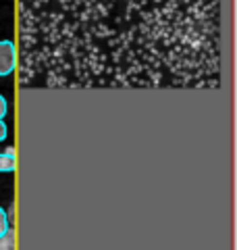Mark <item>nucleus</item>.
Wrapping results in <instances>:
<instances>
[{
  "mask_svg": "<svg viewBox=\"0 0 237 250\" xmlns=\"http://www.w3.org/2000/svg\"><path fill=\"white\" fill-rule=\"evenodd\" d=\"M11 228V223H9V219H6V213H4V208L0 207V236Z\"/></svg>",
  "mask_w": 237,
  "mask_h": 250,
  "instance_id": "nucleus-5",
  "label": "nucleus"
},
{
  "mask_svg": "<svg viewBox=\"0 0 237 250\" xmlns=\"http://www.w3.org/2000/svg\"><path fill=\"white\" fill-rule=\"evenodd\" d=\"M6 219H9V223H11L13 219H15V202H13V205L9 207V213H6Z\"/></svg>",
  "mask_w": 237,
  "mask_h": 250,
  "instance_id": "nucleus-8",
  "label": "nucleus"
},
{
  "mask_svg": "<svg viewBox=\"0 0 237 250\" xmlns=\"http://www.w3.org/2000/svg\"><path fill=\"white\" fill-rule=\"evenodd\" d=\"M17 67V48L11 40H0V77H6Z\"/></svg>",
  "mask_w": 237,
  "mask_h": 250,
  "instance_id": "nucleus-2",
  "label": "nucleus"
},
{
  "mask_svg": "<svg viewBox=\"0 0 237 250\" xmlns=\"http://www.w3.org/2000/svg\"><path fill=\"white\" fill-rule=\"evenodd\" d=\"M0 250H17V236H15L13 228H9L0 236Z\"/></svg>",
  "mask_w": 237,
  "mask_h": 250,
  "instance_id": "nucleus-3",
  "label": "nucleus"
},
{
  "mask_svg": "<svg viewBox=\"0 0 237 250\" xmlns=\"http://www.w3.org/2000/svg\"><path fill=\"white\" fill-rule=\"evenodd\" d=\"M15 167H17L15 159L6 156L4 152H0V173H11V171H15Z\"/></svg>",
  "mask_w": 237,
  "mask_h": 250,
  "instance_id": "nucleus-4",
  "label": "nucleus"
},
{
  "mask_svg": "<svg viewBox=\"0 0 237 250\" xmlns=\"http://www.w3.org/2000/svg\"><path fill=\"white\" fill-rule=\"evenodd\" d=\"M6 108H9V104H6L4 96H0V119H4V115H6Z\"/></svg>",
  "mask_w": 237,
  "mask_h": 250,
  "instance_id": "nucleus-6",
  "label": "nucleus"
},
{
  "mask_svg": "<svg viewBox=\"0 0 237 250\" xmlns=\"http://www.w3.org/2000/svg\"><path fill=\"white\" fill-rule=\"evenodd\" d=\"M6 138V125H4V121L0 119V142Z\"/></svg>",
  "mask_w": 237,
  "mask_h": 250,
  "instance_id": "nucleus-7",
  "label": "nucleus"
},
{
  "mask_svg": "<svg viewBox=\"0 0 237 250\" xmlns=\"http://www.w3.org/2000/svg\"><path fill=\"white\" fill-rule=\"evenodd\" d=\"M4 154H6V156H11V159H15V148H13V146H6Z\"/></svg>",
  "mask_w": 237,
  "mask_h": 250,
  "instance_id": "nucleus-9",
  "label": "nucleus"
},
{
  "mask_svg": "<svg viewBox=\"0 0 237 250\" xmlns=\"http://www.w3.org/2000/svg\"><path fill=\"white\" fill-rule=\"evenodd\" d=\"M220 0H17L19 88L217 90Z\"/></svg>",
  "mask_w": 237,
  "mask_h": 250,
  "instance_id": "nucleus-1",
  "label": "nucleus"
}]
</instances>
